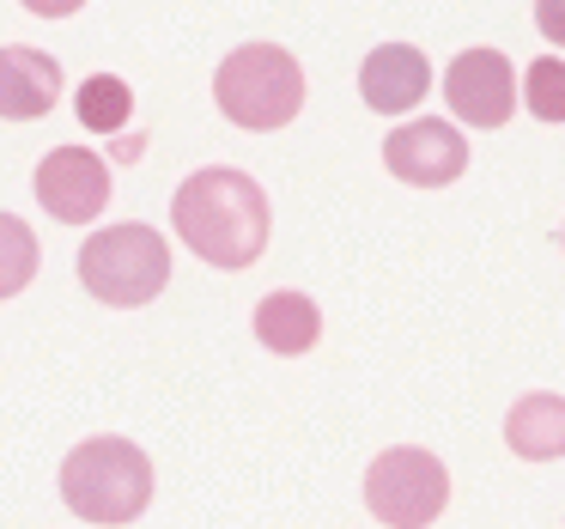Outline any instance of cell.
Returning <instances> with one entry per match:
<instances>
[{"label": "cell", "mask_w": 565, "mask_h": 529, "mask_svg": "<svg viewBox=\"0 0 565 529\" xmlns=\"http://www.w3.org/2000/svg\"><path fill=\"white\" fill-rule=\"evenodd\" d=\"M171 225L201 262L249 268L268 250V195H262L256 177L232 171V165H207L177 189Z\"/></svg>", "instance_id": "6da1fadb"}, {"label": "cell", "mask_w": 565, "mask_h": 529, "mask_svg": "<svg viewBox=\"0 0 565 529\" xmlns=\"http://www.w3.org/2000/svg\"><path fill=\"white\" fill-rule=\"evenodd\" d=\"M62 499L86 523H135L152 505V456L135 438L98 432L62 456Z\"/></svg>", "instance_id": "7a4b0ae2"}, {"label": "cell", "mask_w": 565, "mask_h": 529, "mask_svg": "<svg viewBox=\"0 0 565 529\" xmlns=\"http://www.w3.org/2000/svg\"><path fill=\"white\" fill-rule=\"evenodd\" d=\"M213 98L237 128L274 135L305 110V67L280 50V43H244L220 62L213 74Z\"/></svg>", "instance_id": "3957f363"}, {"label": "cell", "mask_w": 565, "mask_h": 529, "mask_svg": "<svg viewBox=\"0 0 565 529\" xmlns=\"http://www.w3.org/2000/svg\"><path fill=\"white\" fill-rule=\"evenodd\" d=\"M171 281V244H164L152 225H110V232H92L79 250V286H86L98 305L135 310L152 305Z\"/></svg>", "instance_id": "277c9868"}, {"label": "cell", "mask_w": 565, "mask_h": 529, "mask_svg": "<svg viewBox=\"0 0 565 529\" xmlns=\"http://www.w3.org/2000/svg\"><path fill=\"white\" fill-rule=\"evenodd\" d=\"M365 505H371V517L390 523V529H426V523H438L444 505H450V468L431 451H419V444H395V451H383L377 463H371Z\"/></svg>", "instance_id": "5b68a950"}, {"label": "cell", "mask_w": 565, "mask_h": 529, "mask_svg": "<svg viewBox=\"0 0 565 529\" xmlns=\"http://www.w3.org/2000/svg\"><path fill=\"white\" fill-rule=\"evenodd\" d=\"M444 104L462 116L468 128H504L516 110V74L511 55L499 50H462L444 74Z\"/></svg>", "instance_id": "8992f818"}, {"label": "cell", "mask_w": 565, "mask_h": 529, "mask_svg": "<svg viewBox=\"0 0 565 529\" xmlns=\"http://www.w3.org/2000/svg\"><path fill=\"white\" fill-rule=\"evenodd\" d=\"M38 201L62 225H92L110 208V165L86 147H55L38 165Z\"/></svg>", "instance_id": "52a82bcc"}, {"label": "cell", "mask_w": 565, "mask_h": 529, "mask_svg": "<svg viewBox=\"0 0 565 529\" xmlns=\"http://www.w3.org/2000/svg\"><path fill=\"white\" fill-rule=\"evenodd\" d=\"M383 165H390V177H402L414 189H444L468 171V140L438 116H419V123H402L383 140Z\"/></svg>", "instance_id": "ba28073f"}, {"label": "cell", "mask_w": 565, "mask_h": 529, "mask_svg": "<svg viewBox=\"0 0 565 529\" xmlns=\"http://www.w3.org/2000/svg\"><path fill=\"white\" fill-rule=\"evenodd\" d=\"M62 104V62L31 43H7L0 50V116L7 123H38Z\"/></svg>", "instance_id": "9c48e42d"}, {"label": "cell", "mask_w": 565, "mask_h": 529, "mask_svg": "<svg viewBox=\"0 0 565 529\" xmlns=\"http://www.w3.org/2000/svg\"><path fill=\"white\" fill-rule=\"evenodd\" d=\"M359 92H365V104L383 116L419 110V98L431 92V62L414 43H383V50H371L365 67H359Z\"/></svg>", "instance_id": "30bf717a"}, {"label": "cell", "mask_w": 565, "mask_h": 529, "mask_svg": "<svg viewBox=\"0 0 565 529\" xmlns=\"http://www.w3.org/2000/svg\"><path fill=\"white\" fill-rule=\"evenodd\" d=\"M504 444H511L523 463H553L565 456V395H523V402L504 414Z\"/></svg>", "instance_id": "8fae6325"}, {"label": "cell", "mask_w": 565, "mask_h": 529, "mask_svg": "<svg viewBox=\"0 0 565 529\" xmlns=\"http://www.w3.org/2000/svg\"><path fill=\"white\" fill-rule=\"evenodd\" d=\"M317 335H322L317 298H305V293H268L256 305V341L268 347V353L298 359V353H310V347H317Z\"/></svg>", "instance_id": "7c38bea8"}, {"label": "cell", "mask_w": 565, "mask_h": 529, "mask_svg": "<svg viewBox=\"0 0 565 529\" xmlns=\"http://www.w3.org/2000/svg\"><path fill=\"white\" fill-rule=\"evenodd\" d=\"M128 110H135V92H128V80L92 74L86 86H79V123H86L92 135H116V128L128 123Z\"/></svg>", "instance_id": "4fadbf2b"}, {"label": "cell", "mask_w": 565, "mask_h": 529, "mask_svg": "<svg viewBox=\"0 0 565 529\" xmlns=\"http://www.w3.org/2000/svg\"><path fill=\"white\" fill-rule=\"evenodd\" d=\"M38 274V237L19 213H0V298H13Z\"/></svg>", "instance_id": "5bb4252c"}, {"label": "cell", "mask_w": 565, "mask_h": 529, "mask_svg": "<svg viewBox=\"0 0 565 529\" xmlns=\"http://www.w3.org/2000/svg\"><path fill=\"white\" fill-rule=\"evenodd\" d=\"M523 92H529V110H535L541 123H565V62H547V55H541V62L529 67Z\"/></svg>", "instance_id": "9a60e30c"}, {"label": "cell", "mask_w": 565, "mask_h": 529, "mask_svg": "<svg viewBox=\"0 0 565 529\" xmlns=\"http://www.w3.org/2000/svg\"><path fill=\"white\" fill-rule=\"evenodd\" d=\"M535 25L547 43H559L565 50V0H535Z\"/></svg>", "instance_id": "2e32d148"}, {"label": "cell", "mask_w": 565, "mask_h": 529, "mask_svg": "<svg viewBox=\"0 0 565 529\" xmlns=\"http://www.w3.org/2000/svg\"><path fill=\"white\" fill-rule=\"evenodd\" d=\"M86 0H25V13H38V19H67V13H79Z\"/></svg>", "instance_id": "e0dca14e"}]
</instances>
